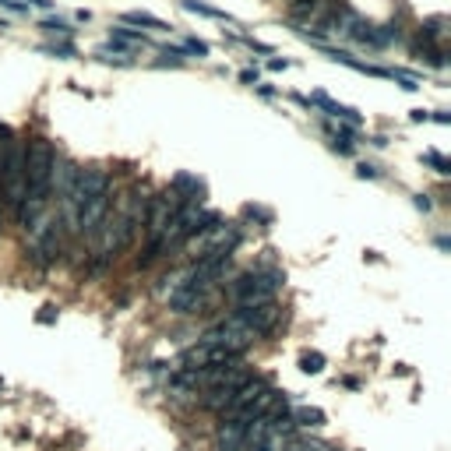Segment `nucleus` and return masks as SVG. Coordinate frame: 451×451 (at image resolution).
<instances>
[{
	"mask_svg": "<svg viewBox=\"0 0 451 451\" xmlns=\"http://www.w3.org/2000/svg\"><path fill=\"white\" fill-rule=\"evenodd\" d=\"M282 282H286V275L278 268H251L240 271L229 282H222V289L233 303H265V300H275Z\"/></svg>",
	"mask_w": 451,
	"mask_h": 451,
	"instance_id": "f257e3e1",
	"label": "nucleus"
},
{
	"mask_svg": "<svg viewBox=\"0 0 451 451\" xmlns=\"http://www.w3.org/2000/svg\"><path fill=\"white\" fill-rule=\"evenodd\" d=\"M197 342H208V346H219V349H229V353H237V357H244L254 342H258V335L251 332V328H244L233 314L229 317H222L215 328H208Z\"/></svg>",
	"mask_w": 451,
	"mask_h": 451,
	"instance_id": "f03ea898",
	"label": "nucleus"
},
{
	"mask_svg": "<svg viewBox=\"0 0 451 451\" xmlns=\"http://www.w3.org/2000/svg\"><path fill=\"white\" fill-rule=\"evenodd\" d=\"M233 317H237L244 328H251L258 339H265V335H271V332L278 328L282 310H278L275 300H265V303H233Z\"/></svg>",
	"mask_w": 451,
	"mask_h": 451,
	"instance_id": "7ed1b4c3",
	"label": "nucleus"
},
{
	"mask_svg": "<svg viewBox=\"0 0 451 451\" xmlns=\"http://www.w3.org/2000/svg\"><path fill=\"white\" fill-rule=\"evenodd\" d=\"M289 416H293L296 430H314V427L325 423V413H321V409H307V406H296Z\"/></svg>",
	"mask_w": 451,
	"mask_h": 451,
	"instance_id": "20e7f679",
	"label": "nucleus"
},
{
	"mask_svg": "<svg viewBox=\"0 0 451 451\" xmlns=\"http://www.w3.org/2000/svg\"><path fill=\"white\" fill-rule=\"evenodd\" d=\"M124 21H127V25H145V28H156V32H170V25H166L163 18L148 14V11H127Z\"/></svg>",
	"mask_w": 451,
	"mask_h": 451,
	"instance_id": "39448f33",
	"label": "nucleus"
},
{
	"mask_svg": "<svg viewBox=\"0 0 451 451\" xmlns=\"http://www.w3.org/2000/svg\"><path fill=\"white\" fill-rule=\"evenodd\" d=\"M332 138V148L342 156H353V127H325Z\"/></svg>",
	"mask_w": 451,
	"mask_h": 451,
	"instance_id": "423d86ee",
	"label": "nucleus"
},
{
	"mask_svg": "<svg viewBox=\"0 0 451 451\" xmlns=\"http://www.w3.org/2000/svg\"><path fill=\"white\" fill-rule=\"evenodd\" d=\"M109 36H113V43H120V46H145V36H141V32H127V28H109Z\"/></svg>",
	"mask_w": 451,
	"mask_h": 451,
	"instance_id": "0eeeda50",
	"label": "nucleus"
},
{
	"mask_svg": "<svg viewBox=\"0 0 451 451\" xmlns=\"http://www.w3.org/2000/svg\"><path fill=\"white\" fill-rule=\"evenodd\" d=\"M183 11H190V14H205V18H219V21H226V14H222V11H215V7H208V4H197V0H183Z\"/></svg>",
	"mask_w": 451,
	"mask_h": 451,
	"instance_id": "6e6552de",
	"label": "nucleus"
},
{
	"mask_svg": "<svg viewBox=\"0 0 451 451\" xmlns=\"http://www.w3.org/2000/svg\"><path fill=\"white\" fill-rule=\"evenodd\" d=\"M43 28H46L50 36H60V39H71V36H75V28H71L67 21H60V18H46Z\"/></svg>",
	"mask_w": 451,
	"mask_h": 451,
	"instance_id": "1a4fd4ad",
	"label": "nucleus"
},
{
	"mask_svg": "<svg viewBox=\"0 0 451 451\" xmlns=\"http://www.w3.org/2000/svg\"><path fill=\"white\" fill-rule=\"evenodd\" d=\"M300 366H303L307 374H321V370H325V357H321V353H303V357H300Z\"/></svg>",
	"mask_w": 451,
	"mask_h": 451,
	"instance_id": "9d476101",
	"label": "nucleus"
},
{
	"mask_svg": "<svg viewBox=\"0 0 451 451\" xmlns=\"http://www.w3.org/2000/svg\"><path fill=\"white\" fill-rule=\"evenodd\" d=\"M180 53H194V57H208V43H201V39H187L180 46Z\"/></svg>",
	"mask_w": 451,
	"mask_h": 451,
	"instance_id": "9b49d317",
	"label": "nucleus"
},
{
	"mask_svg": "<svg viewBox=\"0 0 451 451\" xmlns=\"http://www.w3.org/2000/svg\"><path fill=\"white\" fill-rule=\"evenodd\" d=\"M423 159H427L430 166H438V173H448V159H445V156H438V152H427Z\"/></svg>",
	"mask_w": 451,
	"mask_h": 451,
	"instance_id": "f8f14e48",
	"label": "nucleus"
},
{
	"mask_svg": "<svg viewBox=\"0 0 451 451\" xmlns=\"http://www.w3.org/2000/svg\"><path fill=\"white\" fill-rule=\"evenodd\" d=\"M50 53H57V57H75V46L71 43H53V46H46Z\"/></svg>",
	"mask_w": 451,
	"mask_h": 451,
	"instance_id": "ddd939ff",
	"label": "nucleus"
},
{
	"mask_svg": "<svg viewBox=\"0 0 451 451\" xmlns=\"http://www.w3.org/2000/svg\"><path fill=\"white\" fill-rule=\"evenodd\" d=\"M0 7H7V11H14V14H25V11H28V4H21V0H0Z\"/></svg>",
	"mask_w": 451,
	"mask_h": 451,
	"instance_id": "4468645a",
	"label": "nucleus"
},
{
	"mask_svg": "<svg viewBox=\"0 0 451 451\" xmlns=\"http://www.w3.org/2000/svg\"><path fill=\"white\" fill-rule=\"evenodd\" d=\"M240 82H247V85H258V71H244V75H240Z\"/></svg>",
	"mask_w": 451,
	"mask_h": 451,
	"instance_id": "2eb2a0df",
	"label": "nucleus"
},
{
	"mask_svg": "<svg viewBox=\"0 0 451 451\" xmlns=\"http://www.w3.org/2000/svg\"><path fill=\"white\" fill-rule=\"evenodd\" d=\"M268 67H271V71H286V67H289V60H268Z\"/></svg>",
	"mask_w": 451,
	"mask_h": 451,
	"instance_id": "dca6fc26",
	"label": "nucleus"
},
{
	"mask_svg": "<svg viewBox=\"0 0 451 451\" xmlns=\"http://www.w3.org/2000/svg\"><path fill=\"white\" fill-rule=\"evenodd\" d=\"M357 173H360V177H377V170H374V166H360Z\"/></svg>",
	"mask_w": 451,
	"mask_h": 451,
	"instance_id": "f3484780",
	"label": "nucleus"
},
{
	"mask_svg": "<svg viewBox=\"0 0 451 451\" xmlns=\"http://www.w3.org/2000/svg\"><path fill=\"white\" fill-rule=\"evenodd\" d=\"M28 4H32V7H50L53 0H28Z\"/></svg>",
	"mask_w": 451,
	"mask_h": 451,
	"instance_id": "a211bd4d",
	"label": "nucleus"
}]
</instances>
